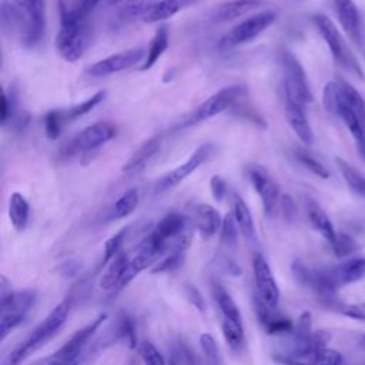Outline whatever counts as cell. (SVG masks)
Listing matches in <instances>:
<instances>
[{
	"instance_id": "obj_1",
	"label": "cell",
	"mask_w": 365,
	"mask_h": 365,
	"mask_svg": "<svg viewBox=\"0 0 365 365\" xmlns=\"http://www.w3.org/2000/svg\"><path fill=\"white\" fill-rule=\"evenodd\" d=\"M91 44V26L88 14L83 13L77 6L68 9L60 3V29L56 34V50L58 56L74 63L83 57Z\"/></svg>"
},
{
	"instance_id": "obj_2",
	"label": "cell",
	"mask_w": 365,
	"mask_h": 365,
	"mask_svg": "<svg viewBox=\"0 0 365 365\" xmlns=\"http://www.w3.org/2000/svg\"><path fill=\"white\" fill-rule=\"evenodd\" d=\"M68 315V302L63 301L57 304L48 315L4 359L3 365H20L31 352L43 346L50 338H53L63 327Z\"/></svg>"
},
{
	"instance_id": "obj_3",
	"label": "cell",
	"mask_w": 365,
	"mask_h": 365,
	"mask_svg": "<svg viewBox=\"0 0 365 365\" xmlns=\"http://www.w3.org/2000/svg\"><path fill=\"white\" fill-rule=\"evenodd\" d=\"M314 26L317 27L319 36L328 46L334 61L344 68L346 73L358 78L359 81H365V73L356 58V56L351 51L345 38L341 36L339 30L334 24V21L325 14H315L312 17Z\"/></svg>"
},
{
	"instance_id": "obj_4",
	"label": "cell",
	"mask_w": 365,
	"mask_h": 365,
	"mask_svg": "<svg viewBox=\"0 0 365 365\" xmlns=\"http://www.w3.org/2000/svg\"><path fill=\"white\" fill-rule=\"evenodd\" d=\"M248 96V88L244 84H231L217 90L200 106H197L181 123V127H191L207 121L240 104Z\"/></svg>"
},
{
	"instance_id": "obj_5",
	"label": "cell",
	"mask_w": 365,
	"mask_h": 365,
	"mask_svg": "<svg viewBox=\"0 0 365 365\" xmlns=\"http://www.w3.org/2000/svg\"><path fill=\"white\" fill-rule=\"evenodd\" d=\"M277 20V11L264 10L255 13L245 20L235 24L230 31H227L218 41L220 51H230L241 44L250 43L262 34L272 23Z\"/></svg>"
},
{
	"instance_id": "obj_6",
	"label": "cell",
	"mask_w": 365,
	"mask_h": 365,
	"mask_svg": "<svg viewBox=\"0 0 365 365\" xmlns=\"http://www.w3.org/2000/svg\"><path fill=\"white\" fill-rule=\"evenodd\" d=\"M279 66L284 74L285 98L298 104H309L314 100L304 67L289 50L279 51Z\"/></svg>"
},
{
	"instance_id": "obj_7",
	"label": "cell",
	"mask_w": 365,
	"mask_h": 365,
	"mask_svg": "<svg viewBox=\"0 0 365 365\" xmlns=\"http://www.w3.org/2000/svg\"><path fill=\"white\" fill-rule=\"evenodd\" d=\"M117 127L110 121H97L83 130H80L61 150L64 157H73L77 154L88 155L114 138Z\"/></svg>"
},
{
	"instance_id": "obj_8",
	"label": "cell",
	"mask_w": 365,
	"mask_h": 365,
	"mask_svg": "<svg viewBox=\"0 0 365 365\" xmlns=\"http://www.w3.org/2000/svg\"><path fill=\"white\" fill-rule=\"evenodd\" d=\"M106 319V312L98 314L94 319H91V322L77 329L60 349L50 355V365H73L77 361V358L84 352L87 345L93 341V338L96 336L97 331Z\"/></svg>"
},
{
	"instance_id": "obj_9",
	"label": "cell",
	"mask_w": 365,
	"mask_h": 365,
	"mask_svg": "<svg viewBox=\"0 0 365 365\" xmlns=\"http://www.w3.org/2000/svg\"><path fill=\"white\" fill-rule=\"evenodd\" d=\"M215 153V145L212 143H204L200 145L188 158L187 161L181 163L174 170L168 171L163 177L157 180L154 184V192L163 194L174 187H177L180 182H182L188 175H191L194 171H197L204 163H207Z\"/></svg>"
},
{
	"instance_id": "obj_10",
	"label": "cell",
	"mask_w": 365,
	"mask_h": 365,
	"mask_svg": "<svg viewBox=\"0 0 365 365\" xmlns=\"http://www.w3.org/2000/svg\"><path fill=\"white\" fill-rule=\"evenodd\" d=\"M19 7L24 27L20 36V43L27 47H36L44 34L46 29V11L44 0H13Z\"/></svg>"
},
{
	"instance_id": "obj_11",
	"label": "cell",
	"mask_w": 365,
	"mask_h": 365,
	"mask_svg": "<svg viewBox=\"0 0 365 365\" xmlns=\"http://www.w3.org/2000/svg\"><path fill=\"white\" fill-rule=\"evenodd\" d=\"M245 171L251 185L254 187L255 192L261 200L265 215H272L281 198V190L278 182L269 174V171L259 164H250Z\"/></svg>"
},
{
	"instance_id": "obj_12",
	"label": "cell",
	"mask_w": 365,
	"mask_h": 365,
	"mask_svg": "<svg viewBox=\"0 0 365 365\" xmlns=\"http://www.w3.org/2000/svg\"><path fill=\"white\" fill-rule=\"evenodd\" d=\"M145 56H147V51L144 47H133L96 61L88 67L87 71L93 77L111 76L144 61Z\"/></svg>"
},
{
	"instance_id": "obj_13",
	"label": "cell",
	"mask_w": 365,
	"mask_h": 365,
	"mask_svg": "<svg viewBox=\"0 0 365 365\" xmlns=\"http://www.w3.org/2000/svg\"><path fill=\"white\" fill-rule=\"evenodd\" d=\"M252 272L257 294L264 299L267 305L277 308L281 292L267 259L259 252H254L252 255Z\"/></svg>"
},
{
	"instance_id": "obj_14",
	"label": "cell",
	"mask_w": 365,
	"mask_h": 365,
	"mask_svg": "<svg viewBox=\"0 0 365 365\" xmlns=\"http://www.w3.org/2000/svg\"><path fill=\"white\" fill-rule=\"evenodd\" d=\"M252 305L258 322L264 328V331L269 335H289L294 331V324L289 318L277 312V308H271L264 302V299L254 291Z\"/></svg>"
},
{
	"instance_id": "obj_15",
	"label": "cell",
	"mask_w": 365,
	"mask_h": 365,
	"mask_svg": "<svg viewBox=\"0 0 365 365\" xmlns=\"http://www.w3.org/2000/svg\"><path fill=\"white\" fill-rule=\"evenodd\" d=\"M336 19L346 33V36L356 44L362 46L364 43V29L359 11L354 0H332Z\"/></svg>"
},
{
	"instance_id": "obj_16",
	"label": "cell",
	"mask_w": 365,
	"mask_h": 365,
	"mask_svg": "<svg viewBox=\"0 0 365 365\" xmlns=\"http://www.w3.org/2000/svg\"><path fill=\"white\" fill-rule=\"evenodd\" d=\"M192 225L191 220L177 211L168 212L165 214L154 227V230L151 231L160 241H163L167 247L168 242L173 241V247L175 244V241L187 231L190 230Z\"/></svg>"
},
{
	"instance_id": "obj_17",
	"label": "cell",
	"mask_w": 365,
	"mask_h": 365,
	"mask_svg": "<svg viewBox=\"0 0 365 365\" xmlns=\"http://www.w3.org/2000/svg\"><path fill=\"white\" fill-rule=\"evenodd\" d=\"M304 107L305 106L285 98L284 111H285V118L288 125L292 128V131L295 133V135L299 138L302 144L311 145L314 143V133Z\"/></svg>"
},
{
	"instance_id": "obj_18",
	"label": "cell",
	"mask_w": 365,
	"mask_h": 365,
	"mask_svg": "<svg viewBox=\"0 0 365 365\" xmlns=\"http://www.w3.org/2000/svg\"><path fill=\"white\" fill-rule=\"evenodd\" d=\"M191 222L202 238H211L221 230L222 217L212 205L197 204L192 210Z\"/></svg>"
},
{
	"instance_id": "obj_19",
	"label": "cell",
	"mask_w": 365,
	"mask_h": 365,
	"mask_svg": "<svg viewBox=\"0 0 365 365\" xmlns=\"http://www.w3.org/2000/svg\"><path fill=\"white\" fill-rule=\"evenodd\" d=\"M37 302V291L27 288L11 291L9 295L0 298L1 314H23L26 315Z\"/></svg>"
},
{
	"instance_id": "obj_20",
	"label": "cell",
	"mask_w": 365,
	"mask_h": 365,
	"mask_svg": "<svg viewBox=\"0 0 365 365\" xmlns=\"http://www.w3.org/2000/svg\"><path fill=\"white\" fill-rule=\"evenodd\" d=\"M160 148H161V135L155 134L148 140H145L134 151V154L124 163L121 170L124 173H135L145 168V165L151 161V158L158 153Z\"/></svg>"
},
{
	"instance_id": "obj_21",
	"label": "cell",
	"mask_w": 365,
	"mask_h": 365,
	"mask_svg": "<svg viewBox=\"0 0 365 365\" xmlns=\"http://www.w3.org/2000/svg\"><path fill=\"white\" fill-rule=\"evenodd\" d=\"M201 0H157L150 11L145 14L143 21L145 23H160L164 21L177 13L195 6Z\"/></svg>"
},
{
	"instance_id": "obj_22",
	"label": "cell",
	"mask_w": 365,
	"mask_h": 365,
	"mask_svg": "<svg viewBox=\"0 0 365 365\" xmlns=\"http://www.w3.org/2000/svg\"><path fill=\"white\" fill-rule=\"evenodd\" d=\"M305 211L311 227L318 231L331 245L335 241L338 232L334 230V225L327 212L312 198L305 200Z\"/></svg>"
},
{
	"instance_id": "obj_23",
	"label": "cell",
	"mask_w": 365,
	"mask_h": 365,
	"mask_svg": "<svg viewBox=\"0 0 365 365\" xmlns=\"http://www.w3.org/2000/svg\"><path fill=\"white\" fill-rule=\"evenodd\" d=\"M130 262V257L127 252H120L118 255H115L107 265L106 271L103 272V275L100 277V287L104 291H114L117 292L120 282L125 274V269L128 267Z\"/></svg>"
},
{
	"instance_id": "obj_24",
	"label": "cell",
	"mask_w": 365,
	"mask_h": 365,
	"mask_svg": "<svg viewBox=\"0 0 365 365\" xmlns=\"http://www.w3.org/2000/svg\"><path fill=\"white\" fill-rule=\"evenodd\" d=\"M0 23L1 31L7 36H20L23 33V16L13 0H1L0 4Z\"/></svg>"
},
{
	"instance_id": "obj_25",
	"label": "cell",
	"mask_w": 365,
	"mask_h": 365,
	"mask_svg": "<svg viewBox=\"0 0 365 365\" xmlns=\"http://www.w3.org/2000/svg\"><path fill=\"white\" fill-rule=\"evenodd\" d=\"M331 274L338 287L352 284L365 277V258H351L331 268Z\"/></svg>"
},
{
	"instance_id": "obj_26",
	"label": "cell",
	"mask_w": 365,
	"mask_h": 365,
	"mask_svg": "<svg viewBox=\"0 0 365 365\" xmlns=\"http://www.w3.org/2000/svg\"><path fill=\"white\" fill-rule=\"evenodd\" d=\"M170 44V31H168V27L165 24H161L153 38H151V43L147 48V56H145V60L143 61V64L140 66V71H148L150 68L154 67V64L158 61V58L164 54V51L167 50Z\"/></svg>"
},
{
	"instance_id": "obj_27",
	"label": "cell",
	"mask_w": 365,
	"mask_h": 365,
	"mask_svg": "<svg viewBox=\"0 0 365 365\" xmlns=\"http://www.w3.org/2000/svg\"><path fill=\"white\" fill-rule=\"evenodd\" d=\"M9 220L17 232H23L30 220V205L26 197L20 192H13L9 198Z\"/></svg>"
},
{
	"instance_id": "obj_28",
	"label": "cell",
	"mask_w": 365,
	"mask_h": 365,
	"mask_svg": "<svg viewBox=\"0 0 365 365\" xmlns=\"http://www.w3.org/2000/svg\"><path fill=\"white\" fill-rule=\"evenodd\" d=\"M321 349H285L275 352L272 359L279 365H318Z\"/></svg>"
},
{
	"instance_id": "obj_29",
	"label": "cell",
	"mask_w": 365,
	"mask_h": 365,
	"mask_svg": "<svg viewBox=\"0 0 365 365\" xmlns=\"http://www.w3.org/2000/svg\"><path fill=\"white\" fill-rule=\"evenodd\" d=\"M231 212L237 221V225H238L241 234L247 240L254 241L255 240V225H254L252 214H251L247 202L238 194H234V197H232V211Z\"/></svg>"
},
{
	"instance_id": "obj_30",
	"label": "cell",
	"mask_w": 365,
	"mask_h": 365,
	"mask_svg": "<svg viewBox=\"0 0 365 365\" xmlns=\"http://www.w3.org/2000/svg\"><path fill=\"white\" fill-rule=\"evenodd\" d=\"M259 6V0H231L218 6L214 13L217 21H230L238 19Z\"/></svg>"
},
{
	"instance_id": "obj_31",
	"label": "cell",
	"mask_w": 365,
	"mask_h": 365,
	"mask_svg": "<svg viewBox=\"0 0 365 365\" xmlns=\"http://www.w3.org/2000/svg\"><path fill=\"white\" fill-rule=\"evenodd\" d=\"M211 294H212V298L221 312V317L241 322V314H240V309H238L235 301L232 299V297L227 292V289L220 282H217V281L211 282Z\"/></svg>"
},
{
	"instance_id": "obj_32",
	"label": "cell",
	"mask_w": 365,
	"mask_h": 365,
	"mask_svg": "<svg viewBox=\"0 0 365 365\" xmlns=\"http://www.w3.org/2000/svg\"><path fill=\"white\" fill-rule=\"evenodd\" d=\"M335 164L348 188L358 197L365 198V175L341 157H335Z\"/></svg>"
},
{
	"instance_id": "obj_33",
	"label": "cell",
	"mask_w": 365,
	"mask_h": 365,
	"mask_svg": "<svg viewBox=\"0 0 365 365\" xmlns=\"http://www.w3.org/2000/svg\"><path fill=\"white\" fill-rule=\"evenodd\" d=\"M140 201V191L138 188L133 187L124 191L111 205L108 211V220H121L128 217L138 205Z\"/></svg>"
},
{
	"instance_id": "obj_34",
	"label": "cell",
	"mask_w": 365,
	"mask_h": 365,
	"mask_svg": "<svg viewBox=\"0 0 365 365\" xmlns=\"http://www.w3.org/2000/svg\"><path fill=\"white\" fill-rule=\"evenodd\" d=\"M221 331L228 346L235 352H241L245 345V334H244L242 322H237L230 318L221 317Z\"/></svg>"
},
{
	"instance_id": "obj_35",
	"label": "cell",
	"mask_w": 365,
	"mask_h": 365,
	"mask_svg": "<svg viewBox=\"0 0 365 365\" xmlns=\"http://www.w3.org/2000/svg\"><path fill=\"white\" fill-rule=\"evenodd\" d=\"M336 83L341 90L344 101L349 106V108L358 115V118L365 125V101H364L362 96L348 81H345L342 78H336Z\"/></svg>"
},
{
	"instance_id": "obj_36",
	"label": "cell",
	"mask_w": 365,
	"mask_h": 365,
	"mask_svg": "<svg viewBox=\"0 0 365 365\" xmlns=\"http://www.w3.org/2000/svg\"><path fill=\"white\" fill-rule=\"evenodd\" d=\"M104 96H106V91L104 90H100L97 93H94L93 96H90L87 100L67 108V110H61L63 113V118L66 123L68 121H74L83 115H86L87 113H90L96 106H98L103 100H104Z\"/></svg>"
},
{
	"instance_id": "obj_37",
	"label": "cell",
	"mask_w": 365,
	"mask_h": 365,
	"mask_svg": "<svg viewBox=\"0 0 365 365\" xmlns=\"http://www.w3.org/2000/svg\"><path fill=\"white\" fill-rule=\"evenodd\" d=\"M294 157L304 168H307L308 171H311L317 177L324 178V180H327L329 177V170L318 158H315L308 150H305L304 147H295L294 148Z\"/></svg>"
},
{
	"instance_id": "obj_38",
	"label": "cell",
	"mask_w": 365,
	"mask_h": 365,
	"mask_svg": "<svg viewBox=\"0 0 365 365\" xmlns=\"http://www.w3.org/2000/svg\"><path fill=\"white\" fill-rule=\"evenodd\" d=\"M155 1L157 0H125L118 10V17L121 20H143Z\"/></svg>"
},
{
	"instance_id": "obj_39",
	"label": "cell",
	"mask_w": 365,
	"mask_h": 365,
	"mask_svg": "<svg viewBox=\"0 0 365 365\" xmlns=\"http://www.w3.org/2000/svg\"><path fill=\"white\" fill-rule=\"evenodd\" d=\"M168 365H202V362L188 344L178 341L170 351Z\"/></svg>"
},
{
	"instance_id": "obj_40",
	"label": "cell",
	"mask_w": 365,
	"mask_h": 365,
	"mask_svg": "<svg viewBox=\"0 0 365 365\" xmlns=\"http://www.w3.org/2000/svg\"><path fill=\"white\" fill-rule=\"evenodd\" d=\"M198 342L204 359L202 365H224L220 348L211 334H201Z\"/></svg>"
},
{
	"instance_id": "obj_41",
	"label": "cell",
	"mask_w": 365,
	"mask_h": 365,
	"mask_svg": "<svg viewBox=\"0 0 365 365\" xmlns=\"http://www.w3.org/2000/svg\"><path fill=\"white\" fill-rule=\"evenodd\" d=\"M114 324L117 327V332H118L120 341L125 342L128 345V348H131V349L137 348L140 342H137L134 319L131 317H128L127 314H121V315H118L115 318Z\"/></svg>"
},
{
	"instance_id": "obj_42",
	"label": "cell",
	"mask_w": 365,
	"mask_h": 365,
	"mask_svg": "<svg viewBox=\"0 0 365 365\" xmlns=\"http://www.w3.org/2000/svg\"><path fill=\"white\" fill-rule=\"evenodd\" d=\"M238 225L237 221L232 215V212H228L222 217V224H221V230H220V241L224 247H227L228 250H234L237 247L238 242Z\"/></svg>"
},
{
	"instance_id": "obj_43",
	"label": "cell",
	"mask_w": 365,
	"mask_h": 365,
	"mask_svg": "<svg viewBox=\"0 0 365 365\" xmlns=\"http://www.w3.org/2000/svg\"><path fill=\"white\" fill-rule=\"evenodd\" d=\"M185 259V251L182 250H173L167 257H164L160 262H157L151 272L153 274H165V272H174L178 268L182 267Z\"/></svg>"
},
{
	"instance_id": "obj_44",
	"label": "cell",
	"mask_w": 365,
	"mask_h": 365,
	"mask_svg": "<svg viewBox=\"0 0 365 365\" xmlns=\"http://www.w3.org/2000/svg\"><path fill=\"white\" fill-rule=\"evenodd\" d=\"M16 107H17V90L16 87H10L9 91L3 90L1 94V107H0V121L4 127L16 117Z\"/></svg>"
},
{
	"instance_id": "obj_45",
	"label": "cell",
	"mask_w": 365,
	"mask_h": 365,
	"mask_svg": "<svg viewBox=\"0 0 365 365\" xmlns=\"http://www.w3.org/2000/svg\"><path fill=\"white\" fill-rule=\"evenodd\" d=\"M64 118L61 110H50L44 115L43 124H44V133L48 140H57L61 134L63 125H64Z\"/></svg>"
},
{
	"instance_id": "obj_46",
	"label": "cell",
	"mask_w": 365,
	"mask_h": 365,
	"mask_svg": "<svg viewBox=\"0 0 365 365\" xmlns=\"http://www.w3.org/2000/svg\"><path fill=\"white\" fill-rule=\"evenodd\" d=\"M127 235V228H121L120 231H117L114 235H111L106 242H104V254H103V259H101V265L108 264L115 255H118L121 251V245L125 240Z\"/></svg>"
},
{
	"instance_id": "obj_47",
	"label": "cell",
	"mask_w": 365,
	"mask_h": 365,
	"mask_svg": "<svg viewBox=\"0 0 365 365\" xmlns=\"http://www.w3.org/2000/svg\"><path fill=\"white\" fill-rule=\"evenodd\" d=\"M331 247H332L334 254H335L336 257H341V258L354 254V252L358 251V248H359L358 242H356L351 235L344 234V232H338V234H336V238H335V241L331 244Z\"/></svg>"
},
{
	"instance_id": "obj_48",
	"label": "cell",
	"mask_w": 365,
	"mask_h": 365,
	"mask_svg": "<svg viewBox=\"0 0 365 365\" xmlns=\"http://www.w3.org/2000/svg\"><path fill=\"white\" fill-rule=\"evenodd\" d=\"M138 355L145 365H167L164 356L160 354L157 346L150 341H141L137 346Z\"/></svg>"
},
{
	"instance_id": "obj_49",
	"label": "cell",
	"mask_w": 365,
	"mask_h": 365,
	"mask_svg": "<svg viewBox=\"0 0 365 365\" xmlns=\"http://www.w3.org/2000/svg\"><path fill=\"white\" fill-rule=\"evenodd\" d=\"M26 319V315L23 314H1L0 317V339L4 341L6 336L17 328L20 324H23Z\"/></svg>"
},
{
	"instance_id": "obj_50",
	"label": "cell",
	"mask_w": 365,
	"mask_h": 365,
	"mask_svg": "<svg viewBox=\"0 0 365 365\" xmlns=\"http://www.w3.org/2000/svg\"><path fill=\"white\" fill-rule=\"evenodd\" d=\"M184 294H185L187 301H188L198 312L205 314V311H207V304H205V299H204L201 291H200L197 287L190 285V284L185 285Z\"/></svg>"
},
{
	"instance_id": "obj_51",
	"label": "cell",
	"mask_w": 365,
	"mask_h": 365,
	"mask_svg": "<svg viewBox=\"0 0 365 365\" xmlns=\"http://www.w3.org/2000/svg\"><path fill=\"white\" fill-rule=\"evenodd\" d=\"M210 191L215 201H221L227 194V181L221 175H212L210 180Z\"/></svg>"
},
{
	"instance_id": "obj_52",
	"label": "cell",
	"mask_w": 365,
	"mask_h": 365,
	"mask_svg": "<svg viewBox=\"0 0 365 365\" xmlns=\"http://www.w3.org/2000/svg\"><path fill=\"white\" fill-rule=\"evenodd\" d=\"M215 265L218 269H221L224 274L232 275V277H240L241 275V268L227 255H218Z\"/></svg>"
},
{
	"instance_id": "obj_53",
	"label": "cell",
	"mask_w": 365,
	"mask_h": 365,
	"mask_svg": "<svg viewBox=\"0 0 365 365\" xmlns=\"http://www.w3.org/2000/svg\"><path fill=\"white\" fill-rule=\"evenodd\" d=\"M279 208H281V212H282V215L287 221H294V218L297 215V207H295L294 198L289 194H282L281 195Z\"/></svg>"
},
{
	"instance_id": "obj_54",
	"label": "cell",
	"mask_w": 365,
	"mask_h": 365,
	"mask_svg": "<svg viewBox=\"0 0 365 365\" xmlns=\"http://www.w3.org/2000/svg\"><path fill=\"white\" fill-rule=\"evenodd\" d=\"M342 355L331 348H322L319 354L318 365H342Z\"/></svg>"
},
{
	"instance_id": "obj_55",
	"label": "cell",
	"mask_w": 365,
	"mask_h": 365,
	"mask_svg": "<svg viewBox=\"0 0 365 365\" xmlns=\"http://www.w3.org/2000/svg\"><path fill=\"white\" fill-rule=\"evenodd\" d=\"M339 312L351 319H356V321H365V308L359 307V305H352V304H348V305H341L339 308Z\"/></svg>"
},
{
	"instance_id": "obj_56",
	"label": "cell",
	"mask_w": 365,
	"mask_h": 365,
	"mask_svg": "<svg viewBox=\"0 0 365 365\" xmlns=\"http://www.w3.org/2000/svg\"><path fill=\"white\" fill-rule=\"evenodd\" d=\"M98 3H100V0H80L78 4H77V7H78L83 13L90 14V13L93 11V9H94Z\"/></svg>"
},
{
	"instance_id": "obj_57",
	"label": "cell",
	"mask_w": 365,
	"mask_h": 365,
	"mask_svg": "<svg viewBox=\"0 0 365 365\" xmlns=\"http://www.w3.org/2000/svg\"><path fill=\"white\" fill-rule=\"evenodd\" d=\"M10 292H11V285H10L9 279L4 275H1V278H0V298L9 295Z\"/></svg>"
},
{
	"instance_id": "obj_58",
	"label": "cell",
	"mask_w": 365,
	"mask_h": 365,
	"mask_svg": "<svg viewBox=\"0 0 365 365\" xmlns=\"http://www.w3.org/2000/svg\"><path fill=\"white\" fill-rule=\"evenodd\" d=\"M30 365H50V356L41 358V359H38V361H36V362H33Z\"/></svg>"
},
{
	"instance_id": "obj_59",
	"label": "cell",
	"mask_w": 365,
	"mask_h": 365,
	"mask_svg": "<svg viewBox=\"0 0 365 365\" xmlns=\"http://www.w3.org/2000/svg\"><path fill=\"white\" fill-rule=\"evenodd\" d=\"M358 346H359L361 349H364V351H365V334H364V335H361V338L358 339Z\"/></svg>"
},
{
	"instance_id": "obj_60",
	"label": "cell",
	"mask_w": 365,
	"mask_h": 365,
	"mask_svg": "<svg viewBox=\"0 0 365 365\" xmlns=\"http://www.w3.org/2000/svg\"><path fill=\"white\" fill-rule=\"evenodd\" d=\"M110 4H118V3H123V1H125V0H107Z\"/></svg>"
},
{
	"instance_id": "obj_61",
	"label": "cell",
	"mask_w": 365,
	"mask_h": 365,
	"mask_svg": "<svg viewBox=\"0 0 365 365\" xmlns=\"http://www.w3.org/2000/svg\"><path fill=\"white\" fill-rule=\"evenodd\" d=\"M364 308H365V305H364Z\"/></svg>"
}]
</instances>
